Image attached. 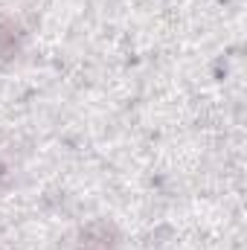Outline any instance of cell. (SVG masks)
I'll return each mask as SVG.
<instances>
[{
    "mask_svg": "<svg viewBox=\"0 0 247 250\" xmlns=\"http://www.w3.org/2000/svg\"><path fill=\"white\" fill-rule=\"evenodd\" d=\"M0 175H3V172H0Z\"/></svg>",
    "mask_w": 247,
    "mask_h": 250,
    "instance_id": "3",
    "label": "cell"
},
{
    "mask_svg": "<svg viewBox=\"0 0 247 250\" xmlns=\"http://www.w3.org/2000/svg\"><path fill=\"white\" fill-rule=\"evenodd\" d=\"M23 38H26L23 26H21L15 18L0 15V62L18 59L21 50H23Z\"/></svg>",
    "mask_w": 247,
    "mask_h": 250,
    "instance_id": "2",
    "label": "cell"
},
{
    "mask_svg": "<svg viewBox=\"0 0 247 250\" xmlns=\"http://www.w3.org/2000/svg\"><path fill=\"white\" fill-rule=\"evenodd\" d=\"M76 250H123V236L111 221H93L79 233Z\"/></svg>",
    "mask_w": 247,
    "mask_h": 250,
    "instance_id": "1",
    "label": "cell"
}]
</instances>
